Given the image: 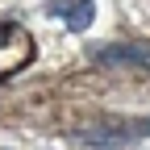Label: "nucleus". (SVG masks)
<instances>
[{
    "label": "nucleus",
    "mask_w": 150,
    "mask_h": 150,
    "mask_svg": "<svg viewBox=\"0 0 150 150\" xmlns=\"http://www.w3.org/2000/svg\"><path fill=\"white\" fill-rule=\"evenodd\" d=\"M96 63H125V67H142L150 71V42H117V46H100L92 50Z\"/></svg>",
    "instance_id": "obj_1"
},
{
    "label": "nucleus",
    "mask_w": 150,
    "mask_h": 150,
    "mask_svg": "<svg viewBox=\"0 0 150 150\" xmlns=\"http://www.w3.org/2000/svg\"><path fill=\"white\" fill-rule=\"evenodd\" d=\"M92 17H96V4L92 0H71V8H67V29H88L92 25Z\"/></svg>",
    "instance_id": "obj_2"
}]
</instances>
